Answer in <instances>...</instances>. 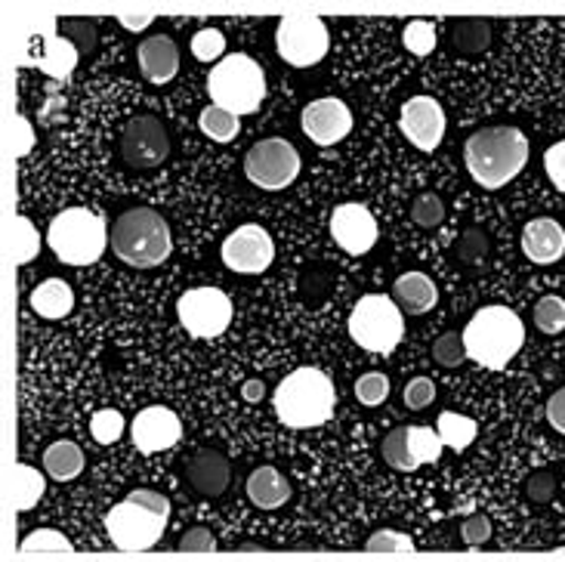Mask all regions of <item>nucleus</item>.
<instances>
[{"mask_svg":"<svg viewBox=\"0 0 565 562\" xmlns=\"http://www.w3.org/2000/svg\"><path fill=\"white\" fill-rule=\"evenodd\" d=\"M529 137L520 127H482L463 142V161L482 189H501L513 183L529 165Z\"/></svg>","mask_w":565,"mask_h":562,"instance_id":"1","label":"nucleus"},{"mask_svg":"<svg viewBox=\"0 0 565 562\" xmlns=\"http://www.w3.org/2000/svg\"><path fill=\"white\" fill-rule=\"evenodd\" d=\"M170 522V501L152 488H134L124 501L106 513L108 541L121 553H146L152 550Z\"/></svg>","mask_w":565,"mask_h":562,"instance_id":"2","label":"nucleus"},{"mask_svg":"<svg viewBox=\"0 0 565 562\" xmlns=\"http://www.w3.org/2000/svg\"><path fill=\"white\" fill-rule=\"evenodd\" d=\"M273 409H276L278 421L290 430H316L334 417V383L321 368H297L278 383Z\"/></svg>","mask_w":565,"mask_h":562,"instance_id":"3","label":"nucleus"},{"mask_svg":"<svg viewBox=\"0 0 565 562\" xmlns=\"http://www.w3.org/2000/svg\"><path fill=\"white\" fill-rule=\"evenodd\" d=\"M467 359L489 371H504L525 343V325L510 306H482L463 328Z\"/></svg>","mask_w":565,"mask_h":562,"instance_id":"4","label":"nucleus"},{"mask_svg":"<svg viewBox=\"0 0 565 562\" xmlns=\"http://www.w3.org/2000/svg\"><path fill=\"white\" fill-rule=\"evenodd\" d=\"M173 235L168 220L154 208H130L111 223V254L124 266L134 269H154L170 257Z\"/></svg>","mask_w":565,"mask_h":562,"instance_id":"5","label":"nucleus"},{"mask_svg":"<svg viewBox=\"0 0 565 562\" xmlns=\"http://www.w3.org/2000/svg\"><path fill=\"white\" fill-rule=\"evenodd\" d=\"M46 244L65 266H93L111 244V229L87 208H65L50 220Z\"/></svg>","mask_w":565,"mask_h":562,"instance_id":"6","label":"nucleus"},{"mask_svg":"<svg viewBox=\"0 0 565 562\" xmlns=\"http://www.w3.org/2000/svg\"><path fill=\"white\" fill-rule=\"evenodd\" d=\"M211 103L226 108L232 115H254L266 99V72L257 60L247 53H230L220 60L207 75Z\"/></svg>","mask_w":565,"mask_h":562,"instance_id":"7","label":"nucleus"},{"mask_svg":"<svg viewBox=\"0 0 565 562\" xmlns=\"http://www.w3.org/2000/svg\"><path fill=\"white\" fill-rule=\"evenodd\" d=\"M347 331L362 350L386 356V352L396 350L405 337V316H402V309L393 297L365 294L359 304L352 306Z\"/></svg>","mask_w":565,"mask_h":562,"instance_id":"8","label":"nucleus"},{"mask_svg":"<svg viewBox=\"0 0 565 562\" xmlns=\"http://www.w3.org/2000/svg\"><path fill=\"white\" fill-rule=\"evenodd\" d=\"M331 34L316 13H288L276 29V50L294 68H312L328 56Z\"/></svg>","mask_w":565,"mask_h":562,"instance_id":"9","label":"nucleus"},{"mask_svg":"<svg viewBox=\"0 0 565 562\" xmlns=\"http://www.w3.org/2000/svg\"><path fill=\"white\" fill-rule=\"evenodd\" d=\"M300 152L288 139L269 137L254 142L245 155V177L263 192H281L300 177Z\"/></svg>","mask_w":565,"mask_h":562,"instance_id":"10","label":"nucleus"},{"mask_svg":"<svg viewBox=\"0 0 565 562\" xmlns=\"http://www.w3.org/2000/svg\"><path fill=\"white\" fill-rule=\"evenodd\" d=\"M232 300L220 288H192L177 300V319L195 340H214L232 325Z\"/></svg>","mask_w":565,"mask_h":562,"instance_id":"11","label":"nucleus"},{"mask_svg":"<svg viewBox=\"0 0 565 562\" xmlns=\"http://www.w3.org/2000/svg\"><path fill=\"white\" fill-rule=\"evenodd\" d=\"M118 152H121L127 168H161L170 158L168 127L158 121L154 115H137V118H130V121L124 124L121 139H118Z\"/></svg>","mask_w":565,"mask_h":562,"instance_id":"12","label":"nucleus"},{"mask_svg":"<svg viewBox=\"0 0 565 562\" xmlns=\"http://www.w3.org/2000/svg\"><path fill=\"white\" fill-rule=\"evenodd\" d=\"M220 257L232 273L260 275L273 266L276 244H273V235L266 229L257 226V223H245V226H238L226 235V242L220 247Z\"/></svg>","mask_w":565,"mask_h":562,"instance_id":"13","label":"nucleus"},{"mask_svg":"<svg viewBox=\"0 0 565 562\" xmlns=\"http://www.w3.org/2000/svg\"><path fill=\"white\" fill-rule=\"evenodd\" d=\"M398 130L420 152H436L445 139V108L433 96H412L398 112Z\"/></svg>","mask_w":565,"mask_h":562,"instance_id":"14","label":"nucleus"},{"mask_svg":"<svg viewBox=\"0 0 565 562\" xmlns=\"http://www.w3.org/2000/svg\"><path fill=\"white\" fill-rule=\"evenodd\" d=\"M300 127L303 134L316 146H337L352 134V108L337 99V96H321V99H312L309 106L303 108L300 115Z\"/></svg>","mask_w":565,"mask_h":562,"instance_id":"15","label":"nucleus"},{"mask_svg":"<svg viewBox=\"0 0 565 562\" xmlns=\"http://www.w3.org/2000/svg\"><path fill=\"white\" fill-rule=\"evenodd\" d=\"M377 235H381L377 220L365 204H337L331 213V238L352 257L367 254L377 244Z\"/></svg>","mask_w":565,"mask_h":562,"instance_id":"16","label":"nucleus"},{"mask_svg":"<svg viewBox=\"0 0 565 562\" xmlns=\"http://www.w3.org/2000/svg\"><path fill=\"white\" fill-rule=\"evenodd\" d=\"M130 433H134L137 452H142V455H158V452H168V448H173L177 442L183 439V424L164 405H149V409H142L134 417Z\"/></svg>","mask_w":565,"mask_h":562,"instance_id":"17","label":"nucleus"},{"mask_svg":"<svg viewBox=\"0 0 565 562\" xmlns=\"http://www.w3.org/2000/svg\"><path fill=\"white\" fill-rule=\"evenodd\" d=\"M137 62L149 84L164 87L180 75V46L170 34H149L146 41H139Z\"/></svg>","mask_w":565,"mask_h":562,"instance_id":"18","label":"nucleus"},{"mask_svg":"<svg viewBox=\"0 0 565 562\" xmlns=\"http://www.w3.org/2000/svg\"><path fill=\"white\" fill-rule=\"evenodd\" d=\"M522 254L535 266H553L565 254V229L553 216L529 220L522 229Z\"/></svg>","mask_w":565,"mask_h":562,"instance_id":"19","label":"nucleus"},{"mask_svg":"<svg viewBox=\"0 0 565 562\" xmlns=\"http://www.w3.org/2000/svg\"><path fill=\"white\" fill-rule=\"evenodd\" d=\"M185 479L204 498H220L232 483L230 457L220 452H199L185 467Z\"/></svg>","mask_w":565,"mask_h":562,"instance_id":"20","label":"nucleus"},{"mask_svg":"<svg viewBox=\"0 0 565 562\" xmlns=\"http://www.w3.org/2000/svg\"><path fill=\"white\" fill-rule=\"evenodd\" d=\"M393 300L408 316H427L439 304V288L427 273H402L393 282Z\"/></svg>","mask_w":565,"mask_h":562,"instance_id":"21","label":"nucleus"},{"mask_svg":"<svg viewBox=\"0 0 565 562\" xmlns=\"http://www.w3.org/2000/svg\"><path fill=\"white\" fill-rule=\"evenodd\" d=\"M247 501L257 510H278L290 501V483L288 476L276 467H257L247 476Z\"/></svg>","mask_w":565,"mask_h":562,"instance_id":"22","label":"nucleus"},{"mask_svg":"<svg viewBox=\"0 0 565 562\" xmlns=\"http://www.w3.org/2000/svg\"><path fill=\"white\" fill-rule=\"evenodd\" d=\"M29 304L41 319H65L75 309V290L68 288L62 278H46V282H41L38 288L31 290Z\"/></svg>","mask_w":565,"mask_h":562,"instance_id":"23","label":"nucleus"},{"mask_svg":"<svg viewBox=\"0 0 565 562\" xmlns=\"http://www.w3.org/2000/svg\"><path fill=\"white\" fill-rule=\"evenodd\" d=\"M87 467V457L81 452V445L72 439H60L46 445L44 452V473L56 483H72Z\"/></svg>","mask_w":565,"mask_h":562,"instance_id":"24","label":"nucleus"},{"mask_svg":"<svg viewBox=\"0 0 565 562\" xmlns=\"http://www.w3.org/2000/svg\"><path fill=\"white\" fill-rule=\"evenodd\" d=\"M77 60V46L65 38V34H56V31H46L44 34V56L38 60V68L50 75L53 81H65V77L75 72Z\"/></svg>","mask_w":565,"mask_h":562,"instance_id":"25","label":"nucleus"},{"mask_svg":"<svg viewBox=\"0 0 565 562\" xmlns=\"http://www.w3.org/2000/svg\"><path fill=\"white\" fill-rule=\"evenodd\" d=\"M46 479L44 473H38L29 464H15L13 467V503L19 513H29L34 503L44 498Z\"/></svg>","mask_w":565,"mask_h":562,"instance_id":"26","label":"nucleus"},{"mask_svg":"<svg viewBox=\"0 0 565 562\" xmlns=\"http://www.w3.org/2000/svg\"><path fill=\"white\" fill-rule=\"evenodd\" d=\"M491 44V25L486 19H458L451 22V46L463 56H476Z\"/></svg>","mask_w":565,"mask_h":562,"instance_id":"27","label":"nucleus"},{"mask_svg":"<svg viewBox=\"0 0 565 562\" xmlns=\"http://www.w3.org/2000/svg\"><path fill=\"white\" fill-rule=\"evenodd\" d=\"M199 127L201 134L207 139H214V142H232V139L242 134V118L211 103L207 108H201Z\"/></svg>","mask_w":565,"mask_h":562,"instance_id":"28","label":"nucleus"},{"mask_svg":"<svg viewBox=\"0 0 565 562\" xmlns=\"http://www.w3.org/2000/svg\"><path fill=\"white\" fill-rule=\"evenodd\" d=\"M436 430H439V436H443L445 448H455V452L470 448L476 439V421L473 417H467V414H458V411H443Z\"/></svg>","mask_w":565,"mask_h":562,"instance_id":"29","label":"nucleus"},{"mask_svg":"<svg viewBox=\"0 0 565 562\" xmlns=\"http://www.w3.org/2000/svg\"><path fill=\"white\" fill-rule=\"evenodd\" d=\"M445 442L439 436V430H429V426L414 424L408 426V452H412L414 467H424V464H436L443 457Z\"/></svg>","mask_w":565,"mask_h":562,"instance_id":"30","label":"nucleus"},{"mask_svg":"<svg viewBox=\"0 0 565 562\" xmlns=\"http://www.w3.org/2000/svg\"><path fill=\"white\" fill-rule=\"evenodd\" d=\"M53 553H75V544L56 529H38L19 544V556H53Z\"/></svg>","mask_w":565,"mask_h":562,"instance_id":"31","label":"nucleus"},{"mask_svg":"<svg viewBox=\"0 0 565 562\" xmlns=\"http://www.w3.org/2000/svg\"><path fill=\"white\" fill-rule=\"evenodd\" d=\"M381 455L383 460L398 473H414L412 452H408V426H398V430H390L381 442Z\"/></svg>","mask_w":565,"mask_h":562,"instance_id":"32","label":"nucleus"},{"mask_svg":"<svg viewBox=\"0 0 565 562\" xmlns=\"http://www.w3.org/2000/svg\"><path fill=\"white\" fill-rule=\"evenodd\" d=\"M38 251H41V235H38V229L31 223L29 216H15L13 220V257L15 266H29L31 259L38 257Z\"/></svg>","mask_w":565,"mask_h":562,"instance_id":"33","label":"nucleus"},{"mask_svg":"<svg viewBox=\"0 0 565 562\" xmlns=\"http://www.w3.org/2000/svg\"><path fill=\"white\" fill-rule=\"evenodd\" d=\"M535 328L541 335H559L565 331V300L556 294H547L535 304Z\"/></svg>","mask_w":565,"mask_h":562,"instance_id":"34","label":"nucleus"},{"mask_svg":"<svg viewBox=\"0 0 565 562\" xmlns=\"http://www.w3.org/2000/svg\"><path fill=\"white\" fill-rule=\"evenodd\" d=\"M436 25L427 19H412L405 31H402V46L414 53V56H429L436 50Z\"/></svg>","mask_w":565,"mask_h":562,"instance_id":"35","label":"nucleus"},{"mask_svg":"<svg viewBox=\"0 0 565 562\" xmlns=\"http://www.w3.org/2000/svg\"><path fill=\"white\" fill-rule=\"evenodd\" d=\"M124 430H127V424H124L121 411L103 409L90 417V436L99 445H115L124 436Z\"/></svg>","mask_w":565,"mask_h":562,"instance_id":"36","label":"nucleus"},{"mask_svg":"<svg viewBox=\"0 0 565 562\" xmlns=\"http://www.w3.org/2000/svg\"><path fill=\"white\" fill-rule=\"evenodd\" d=\"M367 553H383V556H396V553H414L417 544L414 538H408L405 532H396V529H381L374 532L365 541Z\"/></svg>","mask_w":565,"mask_h":562,"instance_id":"37","label":"nucleus"},{"mask_svg":"<svg viewBox=\"0 0 565 562\" xmlns=\"http://www.w3.org/2000/svg\"><path fill=\"white\" fill-rule=\"evenodd\" d=\"M412 220L420 229L443 226L445 220V201L436 192H420L412 201Z\"/></svg>","mask_w":565,"mask_h":562,"instance_id":"38","label":"nucleus"},{"mask_svg":"<svg viewBox=\"0 0 565 562\" xmlns=\"http://www.w3.org/2000/svg\"><path fill=\"white\" fill-rule=\"evenodd\" d=\"M390 395V378L381 374V371H367L362 378L355 380V399L365 405V409H377L386 402Z\"/></svg>","mask_w":565,"mask_h":562,"instance_id":"39","label":"nucleus"},{"mask_svg":"<svg viewBox=\"0 0 565 562\" xmlns=\"http://www.w3.org/2000/svg\"><path fill=\"white\" fill-rule=\"evenodd\" d=\"M226 53V34L220 29H201L192 34V56L199 62H216Z\"/></svg>","mask_w":565,"mask_h":562,"instance_id":"40","label":"nucleus"},{"mask_svg":"<svg viewBox=\"0 0 565 562\" xmlns=\"http://www.w3.org/2000/svg\"><path fill=\"white\" fill-rule=\"evenodd\" d=\"M433 359L443 368H458L467 362V347H463V337H458L455 331L436 337L433 343Z\"/></svg>","mask_w":565,"mask_h":562,"instance_id":"41","label":"nucleus"},{"mask_svg":"<svg viewBox=\"0 0 565 562\" xmlns=\"http://www.w3.org/2000/svg\"><path fill=\"white\" fill-rule=\"evenodd\" d=\"M62 34L77 46L81 56H87L96 50V25L90 19H62Z\"/></svg>","mask_w":565,"mask_h":562,"instance_id":"42","label":"nucleus"},{"mask_svg":"<svg viewBox=\"0 0 565 562\" xmlns=\"http://www.w3.org/2000/svg\"><path fill=\"white\" fill-rule=\"evenodd\" d=\"M489 257V238L479 229H467L458 242V259L467 266H482Z\"/></svg>","mask_w":565,"mask_h":562,"instance_id":"43","label":"nucleus"},{"mask_svg":"<svg viewBox=\"0 0 565 562\" xmlns=\"http://www.w3.org/2000/svg\"><path fill=\"white\" fill-rule=\"evenodd\" d=\"M402 402H405V409L412 411L429 409V405L436 402V383L429 378L408 380V386H405V393H402Z\"/></svg>","mask_w":565,"mask_h":562,"instance_id":"44","label":"nucleus"},{"mask_svg":"<svg viewBox=\"0 0 565 562\" xmlns=\"http://www.w3.org/2000/svg\"><path fill=\"white\" fill-rule=\"evenodd\" d=\"M544 170H547V177H551L553 189L565 195V139L553 142L551 149L544 152Z\"/></svg>","mask_w":565,"mask_h":562,"instance_id":"45","label":"nucleus"},{"mask_svg":"<svg viewBox=\"0 0 565 562\" xmlns=\"http://www.w3.org/2000/svg\"><path fill=\"white\" fill-rule=\"evenodd\" d=\"M460 534H463V544L479 548V544H486V541L491 538V519L486 517V513H473V517L463 519Z\"/></svg>","mask_w":565,"mask_h":562,"instance_id":"46","label":"nucleus"},{"mask_svg":"<svg viewBox=\"0 0 565 562\" xmlns=\"http://www.w3.org/2000/svg\"><path fill=\"white\" fill-rule=\"evenodd\" d=\"M180 550L183 553H216V538L211 534V529L204 526H195L180 538Z\"/></svg>","mask_w":565,"mask_h":562,"instance_id":"47","label":"nucleus"},{"mask_svg":"<svg viewBox=\"0 0 565 562\" xmlns=\"http://www.w3.org/2000/svg\"><path fill=\"white\" fill-rule=\"evenodd\" d=\"M553 473L551 470H537L529 476V483H525V495H529V501L535 503H547L553 498Z\"/></svg>","mask_w":565,"mask_h":562,"instance_id":"48","label":"nucleus"},{"mask_svg":"<svg viewBox=\"0 0 565 562\" xmlns=\"http://www.w3.org/2000/svg\"><path fill=\"white\" fill-rule=\"evenodd\" d=\"M547 421H551L556 433L565 436V386L551 395V402H547Z\"/></svg>","mask_w":565,"mask_h":562,"instance_id":"49","label":"nucleus"},{"mask_svg":"<svg viewBox=\"0 0 565 562\" xmlns=\"http://www.w3.org/2000/svg\"><path fill=\"white\" fill-rule=\"evenodd\" d=\"M15 130H19V134H15V137H19V142H15V155H25L31 149V124L19 115V118H15Z\"/></svg>","mask_w":565,"mask_h":562,"instance_id":"50","label":"nucleus"},{"mask_svg":"<svg viewBox=\"0 0 565 562\" xmlns=\"http://www.w3.org/2000/svg\"><path fill=\"white\" fill-rule=\"evenodd\" d=\"M263 395H266V383L263 380H247L245 386H242V399L250 402V405H257Z\"/></svg>","mask_w":565,"mask_h":562,"instance_id":"51","label":"nucleus"},{"mask_svg":"<svg viewBox=\"0 0 565 562\" xmlns=\"http://www.w3.org/2000/svg\"><path fill=\"white\" fill-rule=\"evenodd\" d=\"M152 19H154L152 13H146V15H121L118 22H121V25L127 31H146V29H149V25H152Z\"/></svg>","mask_w":565,"mask_h":562,"instance_id":"52","label":"nucleus"}]
</instances>
